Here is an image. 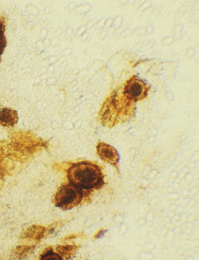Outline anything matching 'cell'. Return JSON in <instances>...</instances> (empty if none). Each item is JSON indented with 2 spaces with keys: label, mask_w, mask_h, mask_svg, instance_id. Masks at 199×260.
Segmentation results:
<instances>
[{
  "label": "cell",
  "mask_w": 199,
  "mask_h": 260,
  "mask_svg": "<svg viewBox=\"0 0 199 260\" xmlns=\"http://www.w3.org/2000/svg\"><path fill=\"white\" fill-rule=\"evenodd\" d=\"M150 88L151 86L145 80L134 75L125 82L121 89L126 100L137 103L148 96Z\"/></svg>",
  "instance_id": "277c9868"
},
{
  "label": "cell",
  "mask_w": 199,
  "mask_h": 260,
  "mask_svg": "<svg viewBox=\"0 0 199 260\" xmlns=\"http://www.w3.org/2000/svg\"><path fill=\"white\" fill-rule=\"evenodd\" d=\"M5 27H6V19L4 16L0 14V61H1V56L7 46V40L5 37Z\"/></svg>",
  "instance_id": "52a82bcc"
},
{
  "label": "cell",
  "mask_w": 199,
  "mask_h": 260,
  "mask_svg": "<svg viewBox=\"0 0 199 260\" xmlns=\"http://www.w3.org/2000/svg\"><path fill=\"white\" fill-rule=\"evenodd\" d=\"M84 192L71 183L62 184L54 196L55 207L62 210H71L80 205L84 199Z\"/></svg>",
  "instance_id": "3957f363"
},
{
  "label": "cell",
  "mask_w": 199,
  "mask_h": 260,
  "mask_svg": "<svg viewBox=\"0 0 199 260\" xmlns=\"http://www.w3.org/2000/svg\"><path fill=\"white\" fill-rule=\"evenodd\" d=\"M18 121L17 111L9 108H0V126L13 127L18 123Z\"/></svg>",
  "instance_id": "8992f818"
},
{
  "label": "cell",
  "mask_w": 199,
  "mask_h": 260,
  "mask_svg": "<svg viewBox=\"0 0 199 260\" xmlns=\"http://www.w3.org/2000/svg\"><path fill=\"white\" fill-rule=\"evenodd\" d=\"M67 179L71 184L84 192L100 189L105 183L101 168L89 161L72 164L67 170Z\"/></svg>",
  "instance_id": "6da1fadb"
},
{
  "label": "cell",
  "mask_w": 199,
  "mask_h": 260,
  "mask_svg": "<svg viewBox=\"0 0 199 260\" xmlns=\"http://www.w3.org/2000/svg\"><path fill=\"white\" fill-rule=\"evenodd\" d=\"M136 103L126 100L122 89L113 91L101 109V120L104 125L111 126L121 123L132 117L135 113Z\"/></svg>",
  "instance_id": "7a4b0ae2"
},
{
  "label": "cell",
  "mask_w": 199,
  "mask_h": 260,
  "mask_svg": "<svg viewBox=\"0 0 199 260\" xmlns=\"http://www.w3.org/2000/svg\"><path fill=\"white\" fill-rule=\"evenodd\" d=\"M96 149L97 155L100 156V159L110 164L112 166H115L118 170L117 164L119 162L120 156L115 148L105 142L100 141L96 146Z\"/></svg>",
  "instance_id": "5b68a950"
},
{
  "label": "cell",
  "mask_w": 199,
  "mask_h": 260,
  "mask_svg": "<svg viewBox=\"0 0 199 260\" xmlns=\"http://www.w3.org/2000/svg\"><path fill=\"white\" fill-rule=\"evenodd\" d=\"M0 171H1V169H0Z\"/></svg>",
  "instance_id": "ba28073f"
}]
</instances>
